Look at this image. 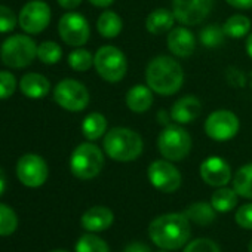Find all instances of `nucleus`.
<instances>
[{"mask_svg": "<svg viewBox=\"0 0 252 252\" xmlns=\"http://www.w3.org/2000/svg\"><path fill=\"white\" fill-rule=\"evenodd\" d=\"M234 220H236L237 225H240L242 228L252 230V203L242 205L236 211Z\"/></svg>", "mask_w": 252, "mask_h": 252, "instance_id": "36", "label": "nucleus"}, {"mask_svg": "<svg viewBox=\"0 0 252 252\" xmlns=\"http://www.w3.org/2000/svg\"><path fill=\"white\" fill-rule=\"evenodd\" d=\"M237 193L234 189L228 187H218L211 196V205L217 212H228L236 208L237 205Z\"/></svg>", "mask_w": 252, "mask_h": 252, "instance_id": "26", "label": "nucleus"}, {"mask_svg": "<svg viewBox=\"0 0 252 252\" xmlns=\"http://www.w3.org/2000/svg\"><path fill=\"white\" fill-rule=\"evenodd\" d=\"M240 129L239 117L230 110H215L205 120V132L214 141H228Z\"/></svg>", "mask_w": 252, "mask_h": 252, "instance_id": "9", "label": "nucleus"}, {"mask_svg": "<svg viewBox=\"0 0 252 252\" xmlns=\"http://www.w3.org/2000/svg\"><path fill=\"white\" fill-rule=\"evenodd\" d=\"M225 2L236 9H252V0H225Z\"/></svg>", "mask_w": 252, "mask_h": 252, "instance_id": "37", "label": "nucleus"}, {"mask_svg": "<svg viewBox=\"0 0 252 252\" xmlns=\"http://www.w3.org/2000/svg\"><path fill=\"white\" fill-rule=\"evenodd\" d=\"M191 137L180 125H166L159 134L158 149L160 155L171 162L186 159L191 152Z\"/></svg>", "mask_w": 252, "mask_h": 252, "instance_id": "5", "label": "nucleus"}, {"mask_svg": "<svg viewBox=\"0 0 252 252\" xmlns=\"http://www.w3.org/2000/svg\"><path fill=\"white\" fill-rule=\"evenodd\" d=\"M175 21L177 20H175V15L172 11L159 8L149 14V17L146 20V29L149 33L159 36V34H165V33L171 32L174 29Z\"/></svg>", "mask_w": 252, "mask_h": 252, "instance_id": "21", "label": "nucleus"}, {"mask_svg": "<svg viewBox=\"0 0 252 252\" xmlns=\"http://www.w3.org/2000/svg\"><path fill=\"white\" fill-rule=\"evenodd\" d=\"M184 252H221V251L214 240L206 239V237H200V239L190 242L186 246Z\"/></svg>", "mask_w": 252, "mask_h": 252, "instance_id": "35", "label": "nucleus"}, {"mask_svg": "<svg viewBox=\"0 0 252 252\" xmlns=\"http://www.w3.org/2000/svg\"><path fill=\"white\" fill-rule=\"evenodd\" d=\"M214 8V0H172L175 20L183 26L202 24Z\"/></svg>", "mask_w": 252, "mask_h": 252, "instance_id": "11", "label": "nucleus"}, {"mask_svg": "<svg viewBox=\"0 0 252 252\" xmlns=\"http://www.w3.org/2000/svg\"><path fill=\"white\" fill-rule=\"evenodd\" d=\"M94 67L99 77L105 82L117 83L120 82L128 71V60L125 54L111 45L101 46L94 55Z\"/></svg>", "mask_w": 252, "mask_h": 252, "instance_id": "6", "label": "nucleus"}, {"mask_svg": "<svg viewBox=\"0 0 252 252\" xmlns=\"http://www.w3.org/2000/svg\"><path fill=\"white\" fill-rule=\"evenodd\" d=\"M96 29L104 39H116L123 29V21L114 11H105L98 17Z\"/></svg>", "mask_w": 252, "mask_h": 252, "instance_id": "23", "label": "nucleus"}, {"mask_svg": "<svg viewBox=\"0 0 252 252\" xmlns=\"http://www.w3.org/2000/svg\"><path fill=\"white\" fill-rule=\"evenodd\" d=\"M149 180L155 189L162 193H174L181 186V174L171 160H155L147 169Z\"/></svg>", "mask_w": 252, "mask_h": 252, "instance_id": "13", "label": "nucleus"}, {"mask_svg": "<svg viewBox=\"0 0 252 252\" xmlns=\"http://www.w3.org/2000/svg\"><path fill=\"white\" fill-rule=\"evenodd\" d=\"M0 57L3 64L11 68H24L37 57V45L29 36L15 34L3 42Z\"/></svg>", "mask_w": 252, "mask_h": 252, "instance_id": "7", "label": "nucleus"}, {"mask_svg": "<svg viewBox=\"0 0 252 252\" xmlns=\"http://www.w3.org/2000/svg\"><path fill=\"white\" fill-rule=\"evenodd\" d=\"M147 86L163 96L177 94L184 83V70L181 64L168 55L155 57L146 68Z\"/></svg>", "mask_w": 252, "mask_h": 252, "instance_id": "1", "label": "nucleus"}, {"mask_svg": "<svg viewBox=\"0 0 252 252\" xmlns=\"http://www.w3.org/2000/svg\"><path fill=\"white\" fill-rule=\"evenodd\" d=\"M233 189L245 199H252V162L237 169L233 178Z\"/></svg>", "mask_w": 252, "mask_h": 252, "instance_id": "27", "label": "nucleus"}, {"mask_svg": "<svg viewBox=\"0 0 252 252\" xmlns=\"http://www.w3.org/2000/svg\"><path fill=\"white\" fill-rule=\"evenodd\" d=\"M20 88L27 98L40 99L48 95L51 89V83L45 76L39 73H27L20 80Z\"/></svg>", "mask_w": 252, "mask_h": 252, "instance_id": "20", "label": "nucleus"}, {"mask_svg": "<svg viewBox=\"0 0 252 252\" xmlns=\"http://www.w3.org/2000/svg\"><path fill=\"white\" fill-rule=\"evenodd\" d=\"M57 2L64 9H76L82 3V0H57Z\"/></svg>", "mask_w": 252, "mask_h": 252, "instance_id": "39", "label": "nucleus"}, {"mask_svg": "<svg viewBox=\"0 0 252 252\" xmlns=\"http://www.w3.org/2000/svg\"><path fill=\"white\" fill-rule=\"evenodd\" d=\"M17 89V79L12 73L0 71V99H8Z\"/></svg>", "mask_w": 252, "mask_h": 252, "instance_id": "33", "label": "nucleus"}, {"mask_svg": "<svg viewBox=\"0 0 252 252\" xmlns=\"http://www.w3.org/2000/svg\"><path fill=\"white\" fill-rule=\"evenodd\" d=\"M18 21L26 33L39 34L51 23V8L43 0H32L21 9Z\"/></svg>", "mask_w": 252, "mask_h": 252, "instance_id": "14", "label": "nucleus"}, {"mask_svg": "<svg viewBox=\"0 0 252 252\" xmlns=\"http://www.w3.org/2000/svg\"><path fill=\"white\" fill-rule=\"evenodd\" d=\"M200 178L211 187H224L231 180L230 165L218 156H211L200 163Z\"/></svg>", "mask_w": 252, "mask_h": 252, "instance_id": "15", "label": "nucleus"}, {"mask_svg": "<svg viewBox=\"0 0 252 252\" xmlns=\"http://www.w3.org/2000/svg\"><path fill=\"white\" fill-rule=\"evenodd\" d=\"M58 33L64 43L80 48L89 40L91 29L83 15L77 12H68L61 17L58 23Z\"/></svg>", "mask_w": 252, "mask_h": 252, "instance_id": "10", "label": "nucleus"}, {"mask_svg": "<svg viewBox=\"0 0 252 252\" xmlns=\"http://www.w3.org/2000/svg\"><path fill=\"white\" fill-rule=\"evenodd\" d=\"M89 2L96 8H108L114 0H89Z\"/></svg>", "mask_w": 252, "mask_h": 252, "instance_id": "40", "label": "nucleus"}, {"mask_svg": "<svg viewBox=\"0 0 252 252\" xmlns=\"http://www.w3.org/2000/svg\"><path fill=\"white\" fill-rule=\"evenodd\" d=\"M107 119L101 113H91L82 122V134L88 141H96L107 134Z\"/></svg>", "mask_w": 252, "mask_h": 252, "instance_id": "22", "label": "nucleus"}, {"mask_svg": "<svg viewBox=\"0 0 252 252\" xmlns=\"http://www.w3.org/2000/svg\"><path fill=\"white\" fill-rule=\"evenodd\" d=\"M76 252H110V248L105 240H102L96 234L86 233L77 240Z\"/></svg>", "mask_w": 252, "mask_h": 252, "instance_id": "29", "label": "nucleus"}, {"mask_svg": "<svg viewBox=\"0 0 252 252\" xmlns=\"http://www.w3.org/2000/svg\"><path fill=\"white\" fill-rule=\"evenodd\" d=\"M17 227L18 217L15 211L5 203H0V236H11L15 233Z\"/></svg>", "mask_w": 252, "mask_h": 252, "instance_id": "30", "label": "nucleus"}, {"mask_svg": "<svg viewBox=\"0 0 252 252\" xmlns=\"http://www.w3.org/2000/svg\"><path fill=\"white\" fill-rule=\"evenodd\" d=\"M114 221L111 209L107 206H92L82 215V227L91 233H98L107 230Z\"/></svg>", "mask_w": 252, "mask_h": 252, "instance_id": "18", "label": "nucleus"}, {"mask_svg": "<svg viewBox=\"0 0 252 252\" xmlns=\"http://www.w3.org/2000/svg\"><path fill=\"white\" fill-rule=\"evenodd\" d=\"M48 165L39 155H24L17 163V177L26 187L37 189L43 186L48 180Z\"/></svg>", "mask_w": 252, "mask_h": 252, "instance_id": "12", "label": "nucleus"}, {"mask_svg": "<svg viewBox=\"0 0 252 252\" xmlns=\"http://www.w3.org/2000/svg\"><path fill=\"white\" fill-rule=\"evenodd\" d=\"M5 189H6V177H5V172L0 169V196L3 194Z\"/></svg>", "mask_w": 252, "mask_h": 252, "instance_id": "42", "label": "nucleus"}, {"mask_svg": "<svg viewBox=\"0 0 252 252\" xmlns=\"http://www.w3.org/2000/svg\"><path fill=\"white\" fill-rule=\"evenodd\" d=\"M105 155L116 162H132L138 159L144 150L141 135L129 128H111L102 141Z\"/></svg>", "mask_w": 252, "mask_h": 252, "instance_id": "3", "label": "nucleus"}, {"mask_svg": "<svg viewBox=\"0 0 252 252\" xmlns=\"http://www.w3.org/2000/svg\"><path fill=\"white\" fill-rule=\"evenodd\" d=\"M190 221L184 214H165L155 218L149 225L152 242L168 251L183 248L190 239Z\"/></svg>", "mask_w": 252, "mask_h": 252, "instance_id": "2", "label": "nucleus"}, {"mask_svg": "<svg viewBox=\"0 0 252 252\" xmlns=\"http://www.w3.org/2000/svg\"><path fill=\"white\" fill-rule=\"evenodd\" d=\"M248 251H249V252H252V239L249 240V245H248Z\"/></svg>", "mask_w": 252, "mask_h": 252, "instance_id": "43", "label": "nucleus"}, {"mask_svg": "<svg viewBox=\"0 0 252 252\" xmlns=\"http://www.w3.org/2000/svg\"><path fill=\"white\" fill-rule=\"evenodd\" d=\"M168 49L178 58H189L196 49V37L187 27H175L166 39Z\"/></svg>", "mask_w": 252, "mask_h": 252, "instance_id": "16", "label": "nucleus"}, {"mask_svg": "<svg viewBox=\"0 0 252 252\" xmlns=\"http://www.w3.org/2000/svg\"><path fill=\"white\" fill-rule=\"evenodd\" d=\"M251 27H252L251 20L248 17L239 15V14L231 15L222 24L224 33L230 39H242V37H246L249 34V32H251Z\"/></svg>", "mask_w": 252, "mask_h": 252, "instance_id": "25", "label": "nucleus"}, {"mask_svg": "<svg viewBox=\"0 0 252 252\" xmlns=\"http://www.w3.org/2000/svg\"><path fill=\"white\" fill-rule=\"evenodd\" d=\"M153 91L146 85H135L126 92V105L134 113H146L153 105Z\"/></svg>", "mask_w": 252, "mask_h": 252, "instance_id": "19", "label": "nucleus"}, {"mask_svg": "<svg viewBox=\"0 0 252 252\" xmlns=\"http://www.w3.org/2000/svg\"><path fill=\"white\" fill-rule=\"evenodd\" d=\"M184 215L189 218V221H193L197 225H209L215 221L217 211L211 203L196 202L184 211Z\"/></svg>", "mask_w": 252, "mask_h": 252, "instance_id": "24", "label": "nucleus"}, {"mask_svg": "<svg viewBox=\"0 0 252 252\" xmlns=\"http://www.w3.org/2000/svg\"><path fill=\"white\" fill-rule=\"evenodd\" d=\"M245 48H246V54H248V57L252 60V33L246 36V43H245Z\"/></svg>", "mask_w": 252, "mask_h": 252, "instance_id": "41", "label": "nucleus"}, {"mask_svg": "<svg viewBox=\"0 0 252 252\" xmlns=\"http://www.w3.org/2000/svg\"><path fill=\"white\" fill-rule=\"evenodd\" d=\"M159 252H168V249H162V251H159Z\"/></svg>", "mask_w": 252, "mask_h": 252, "instance_id": "45", "label": "nucleus"}, {"mask_svg": "<svg viewBox=\"0 0 252 252\" xmlns=\"http://www.w3.org/2000/svg\"><path fill=\"white\" fill-rule=\"evenodd\" d=\"M68 65L74 71H86L94 65V57L86 49H74L68 55Z\"/></svg>", "mask_w": 252, "mask_h": 252, "instance_id": "32", "label": "nucleus"}, {"mask_svg": "<svg viewBox=\"0 0 252 252\" xmlns=\"http://www.w3.org/2000/svg\"><path fill=\"white\" fill-rule=\"evenodd\" d=\"M224 39H225V33L222 26L220 24H208L199 33V42L208 49L218 48L224 42Z\"/></svg>", "mask_w": 252, "mask_h": 252, "instance_id": "28", "label": "nucleus"}, {"mask_svg": "<svg viewBox=\"0 0 252 252\" xmlns=\"http://www.w3.org/2000/svg\"><path fill=\"white\" fill-rule=\"evenodd\" d=\"M51 252H67V251H61V249H57V251H51Z\"/></svg>", "mask_w": 252, "mask_h": 252, "instance_id": "44", "label": "nucleus"}, {"mask_svg": "<svg viewBox=\"0 0 252 252\" xmlns=\"http://www.w3.org/2000/svg\"><path fill=\"white\" fill-rule=\"evenodd\" d=\"M18 18L15 15V12L8 8L0 5V33H9L17 27Z\"/></svg>", "mask_w": 252, "mask_h": 252, "instance_id": "34", "label": "nucleus"}, {"mask_svg": "<svg viewBox=\"0 0 252 252\" xmlns=\"http://www.w3.org/2000/svg\"><path fill=\"white\" fill-rule=\"evenodd\" d=\"M202 113V104L194 95H184L178 98L171 107V117L178 125H189L194 122Z\"/></svg>", "mask_w": 252, "mask_h": 252, "instance_id": "17", "label": "nucleus"}, {"mask_svg": "<svg viewBox=\"0 0 252 252\" xmlns=\"http://www.w3.org/2000/svg\"><path fill=\"white\" fill-rule=\"evenodd\" d=\"M63 57V49L55 42H43L37 46V58L48 65L57 64Z\"/></svg>", "mask_w": 252, "mask_h": 252, "instance_id": "31", "label": "nucleus"}, {"mask_svg": "<svg viewBox=\"0 0 252 252\" xmlns=\"http://www.w3.org/2000/svg\"><path fill=\"white\" fill-rule=\"evenodd\" d=\"M104 168V153L95 144H79L70 158V171L79 180H92Z\"/></svg>", "mask_w": 252, "mask_h": 252, "instance_id": "4", "label": "nucleus"}, {"mask_svg": "<svg viewBox=\"0 0 252 252\" xmlns=\"http://www.w3.org/2000/svg\"><path fill=\"white\" fill-rule=\"evenodd\" d=\"M55 102L67 110V111H82L89 104V91L88 88L74 79H64L61 80L54 91Z\"/></svg>", "mask_w": 252, "mask_h": 252, "instance_id": "8", "label": "nucleus"}, {"mask_svg": "<svg viewBox=\"0 0 252 252\" xmlns=\"http://www.w3.org/2000/svg\"><path fill=\"white\" fill-rule=\"evenodd\" d=\"M123 252H152V251H150V248L147 245L135 242V243H129L128 246L125 248Z\"/></svg>", "mask_w": 252, "mask_h": 252, "instance_id": "38", "label": "nucleus"}]
</instances>
